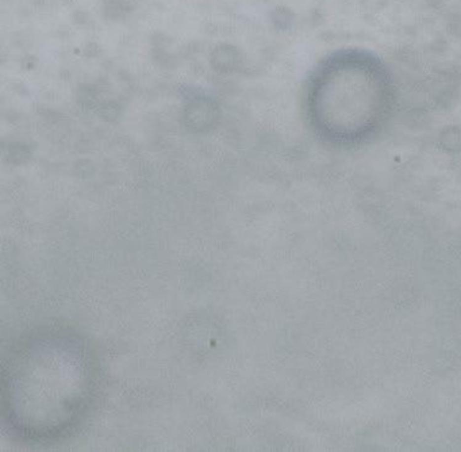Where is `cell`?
I'll use <instances>...</instances> for the list:
<instances>
[{"label": "cell", "mask_w": 461, "mask_h": 452, "mask_svg": "<svg viewBox=\"0 0 461 452\" xmlns=\"http://www.w3.org/2000/svg\"><path fill=\"white\" fill-rule=\"evenodd\" d=\"M98 384L99 362L87 337L65 326L33 329L3 360V417L23 442H58L83 422Z\"/></svg>", "instance_id": "cell-1"}]
</instances>
